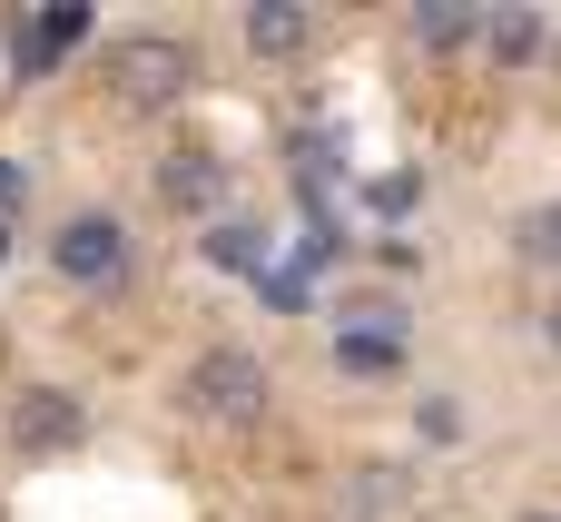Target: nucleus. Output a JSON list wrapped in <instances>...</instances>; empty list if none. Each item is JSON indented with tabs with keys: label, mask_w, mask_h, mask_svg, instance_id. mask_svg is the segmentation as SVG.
Segmentation results:
<instances>
[{
	"label": "nucleus",
	"mask_w": 561,
	"mask_h": 522,
	"mask_svg": "<svg viewBox=\"0 0 561 522\" xmlns=\"http://www.w3.org/2000/svg\"><path fill=\"white\" fill-rule=\"evenodd\" d=\"M414 39L424 49H463V39H483V10L473 0H414Z\"/></svg>",
	"instance_id": "nucleus-9"
},
{
	"label": "nucleus",
	"mask_w": 561,
	"mask_h": 522,
	"mask_svg": "<svg viewBox=\"0 0 561 522\" xmlns=\"http://www.w3.org/2000/svg\"><path fill=\"white\" fill-rule=\"evenodd\" d=\"M483 49H493L503 69H533V59L552 49V30H542V10H493V20H483Z\"/></svg>",
	"instance_id": "nucleus-7"
},
{
	"label": "nucleus",
	"mask_w": 561,
	"mask_h": 522,
	"mask_svg": "<svg viewBox=\"0 0 561 522\" xmlns=\"http://www.w3.org/2000/svg\"><path fill=\"white\" fill-rule=\"evenodd\" d=\"M523 522H561V513H523Z\"/></svg>",
	"instance_id": "nucleus-15"
},
{
	"label": "nucleus",
	"mask_w": 561,
	"mask_h": 522,
	"mask_svg": "<svg viewBox=\"0 0 561 522\" xmlns=\"http://www.w3.org/2000/svg\"><path fill=\"white\" fill-rule=\"evenodd\" d=\"M187 415L197 424H227V434H256L266 424V405H276V375L247 355V345H207V355H187Z\"/></svg>",
	"instance_id": "nucleus-1"
},
{
	"label": "nucleus",
	"mask_w": 561,
	"mask_h": 522,
	"mask_svg": "<svg viewBox=\"0 0 561 522\" xmlns=\"http://www.w3.org/2000/svg\"><path fill=\"white\" fill-rule=\"evenodd\" d=\"M513 257H523V266H561V197H552V207H523Z\"/></svg>",
	"instance_id": "nucleus-11"
},
{
	"label": "nucleus",
	"mask_w": 561,
	"mask_h": 522,
	"mask_svg": "<svg viewBox=\"0 0 561 522\" xmlns=\"http://www.w3.org/2000/svg\"><path fill=\"white\" fill-rule=\"evenodd\" d=\"M207 257H217V266H237V276H256V266H266V237H256V227H237V217H217V227H207Z\"/></svg>",
	"instance_id": "nucleus-12"
},
{
	"label": "nucleus",
	"mask_w": 561,
	"mask_h": 522,
	"mask_svg": "<svg viewBox=\"0 0 561 522\" xmlns=\"http://www.w3.org/2000/svg\"><path fill=\"white\" fill-rule=\"evenodd\" d=\"M69 39H89V10H49V20H39V30H30V39H20V69H30V79H39V69H49V59H59V49H69Z\"/></svg>",
	"instance_id": "nucleus-10"
},
{
	"label": "nucleus",
	"mask_w": 561,
	"mask_h": 522,
	"mask_svg": "<svg viewBox=\"0 0 561 522\" xmlns=\"http://www.w3.org/2000/svg\"><path fill=\"white\" fill-rule=\"evenodd\" d=\"M335 365L345 375H394L404 365V326H345L335 336Z\"/></svg>",
	"instance_id": "nucleus-8"
},
{
	"label": "nucleus",
	"mask_w": 561,
	"mask_h": 522,
	"mask_svg": "<svg viewBox=\"0 0 561 522\" xmlns=\"http://www.w3.org/2000/svg\"><path fill=\"white\" fill-rule=\"evenodd\" d=\"M306 39H316V20H306L296 0H256V10H247V49H256V59H296Z\"/></svg>",
	"instance_id": "nucleus-6"
},
{
	"label": "nucleus",
	"mask_w": 561,
	"mask_h": 522,
	"mask_svg": "<svg viewBox=\"0 0 561 522\" xmlns=\"http://www.w3.org/2000/svg\"><path fill=\"white\" fill-rule=\"evenodd\" d=\"M49 266H59L69 286H118V276H128V227L89 207V217H69V227L49 237Z\"/></svg>",
	"instance_id": "nucleus-4"
},
{
	"label": "nucleus",
	"mask_w": 561,
	"mask_h": 522,
	"mask_svg": "<svg viewBox=\"0 0 561 522\" xmlns=\"http://www.w3.org/2000/svg\"><path fill=\"white\" fill-rule=\"evenodd\" d=\"M552 69H561V30H552Z\"/></svg>",
	"instance_id": "nucleus-14"
},
{
	"label": "nucleus",
	"mask_w": 561,
	"mask_h": 522,
	"mask_svg": "<svg viewBox=\"0 0 561 522\" xmlns=\"http://www.w3.org/2000/svg\"><path fill=\"white\" fill-rule=\"evenodd\" d=\"M197 89V49L178 39V30H128V39H108V99L118 109H178Z\"/></svg>",
	"instance_id": "nucleus-2"
},
{
	"label": "nucleus",
	"mask_w": 561,
	"mask_h": 522,
	"mask_svg": "<svg viewBox=\"0 0 561 522\" xmlns=\"http://www.w3.org/2000/svg\"><path fill=\"white\" fill-rule=\"evenodd\" d=\"M542 345H552V355H561V296H552V306H542Z\"/></svg>",
	"instance_id": "nucleus-13"
},
{
	"label": "nucleus",
	"mask_w": 561,
	"mask_h": 522,
	"mask_svg": "<svg viewBox=\"0 0 561 522\" xmlns=\"http://www.w3.org/2000/svg\"><path fill=\"white\" fill-rule=\"evenodd\" d=\"M0 434H10V454H69V444L89 434V405H79L69 385H20V395L0 405Z\"/></svg>",
	"instance_id": "nucleus-3"
},
{
	"label": "nucleus",
	"mask_w": 561,
	"mask_h": 522,
	"mask_svg": "<svg viewBox=\"0 0 561 522\" xmlns=\"http://www.w3.org/2000/svg\"><path fill=\"white\" fill-rule=\"evenodd\" d=\"M158 197H168L178 217H217V207H227V158H217V148H168V158H158Z\"/></svg>",
	"instance_id": "nucleus-5"
}]
</instances>
